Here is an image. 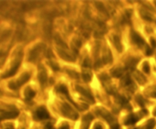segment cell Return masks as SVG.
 Here are the masks:
<instances>
[{
	"label": "cell",
	"instance_id": "29",
	"mask_svg": "<svg viewBox=\"0 0 156 129\" xmlns=\"http://www.w3.org/2000/svg\"><path fill=\"white\" fill-rule=\"evenodd\" d=\"M143 70L146 74H149V72H150V67H149V65L148 62H144L143 66Z\"/></svg>",
	"mask_w": 156,
	"mask_h": 129
},
{
	"label": "cell",
	"instance_id": "15",
	"mask_svg": "<svg viewBox=\"0 0 156 129\" xmlns=\"http://www.w3.org/2000/svg\"><path fill=\"white\" fill-rule=\"evenodd\" d=\"M102 62L103 63H111L112 62V54L111 50L108 48H105L103 50V57H102Z\"/></svg>",
	"mask_w": 156,
	"mask_h": 129
},
{
	"label": "cell",
	"instance_id": "3",
	"mask_svg": "<svg viewBox=\"0 0 156 129\" xmlns=\"http://www.w3.org/2000/svg\"><path fill=\"white\" fill-rule=\"evenodd\" d=\"M44 49H45V45L43 43H40L37 44V46H35L34 48L30 50V53H29L28 60L32 62H36L38 59V58H39L40 55H41V53L44 50Z\"/></svg>",
	"mask_w": 156,
	"mask_h": 129
},
{
	"label": "cell",
	"instance_id": "20",
	"mask_svg": "<svg viewBox=\"0 0 156 129\" xmlns=\"http://www.w3.org/2000/svg\"><path fill=\"white\" fill-rule=\"evenodd\" d=\"M123 73V69L122 68H120V67H117V68H113V69H111V75L114 77H121Z\"/></svg>",
	"mask_w": 156,
	"mask_h": 129
},
{
	"label": "cell",
	"instance_id": "5",
	"mask_svg": "<svg viewBox=\"0 0 156 129\" xmlns=\"http://www.w3.org/2000/svg\"><path fill=\"white\" fill-rule=\"evenodd\" d=\"M38 79L42 87H45L48 82V77H47V70L43 65H40L38 66Z\"/></svg>",
	"mask_w": 156,
	"mask_h": 129
},
{
	"label": "cell",
	"instance_id": "2",
	"mask_svg": "<svg viewBox=\"0 0 156 129\" xmlns=\"http://www.w3.org/2000/svg\"><path fill=\"white\" fill-rule=\"evenodd\" d=\"M30 78V74H29V73L27 72L24 73V74H22L21 76H20V77L16 80V81H11L10 83H9V88L12 90L18 89V87L22 86L24 83H25L26 82L28 81Z\"/></svg>",
	"mask_w": 156,
	"mask_h": 129
},
{
	"label": "cell",
	"instance_id": "16",
	"mask_svg": "<svg viewBox=\"0 0 156 129\" xmlns=\"http://www.w3.org/2000/svg\"><path fill=\"white\" fill-rule=\"evenodd\" d=\"M140 61V59H136L134 57L128 58L126 61V66L129 69H133L136 66L137 63Z\"/></svg>",
	"mask_w": 156,
	"mask_h": 129
},
{
	"label": "cell",
	"instance_id": "31",
	"mask_svg": "<svg viewBox=\"0 0 156 129\" xmlns=\"http://www.w3.org/2000/svg\"><path fill=\"white\" fill-rule=\"evenodd\" d=\"M150 42H151V45L153 48H156V40L154 38H151L150 39Z\"/></svg>",
	"mask_w": 156,
	"mask_h": 129
},
{
	"label": "cell",
	"instance_id": "19",
	"mask_svg": "<svg viewBox=\"0 0 156 129\" xmlns=\"http://www.w3.org/2000/svg\"><path fill=\"white\" fill-rule=\"evenodd\" d=\"M35 95H36V92L30 87H27L24 90V97H25L26 100H30L35 97Z\"/></svg>",
	"mask_w": 156,
	"mask_h": 129
},
{
	"label": "cell",
	"instance_id": "17",
	"mask_svg": "<svg viewBox=\"0 0 156 129\" xmlns=\"http://www.w3.org/2000/svg\"><path fill=\"white\" fill-rule=\"evenodd\" d=\"M93 116L91 114H88L85 116H84L83 120H82V129H88L89 127V124L91 123V121H92Z\"/></svg>",
	"mask_w": 156,
	"mask_h": 129
},
{
	"label": "cell",
	"instance_id": "35",
	"mask_svg": "<svg viewBox=\"0 0 156 129\" xmlns=\"http://www.w3.org/2000/svg\"><path fill=\"white\" fill-rule=\"evenodd\" d=\"M111 129H120V126H119L118 124H114V125L111 126Z\"/></svg>",
	"mask_w": 156,
	"mask_h": 129
},
{
	"label": "cell",
	"instance_id": "6",
	"mask_svg": "<svg viewBox=\"0 0 156 129\" xmlns=\"http://www.w3.org/2000/svg\"><path fill=\"white\" fill-rule=\"evenodd\" d=\"M50 117V114H49L48 110L45 106H41L37 110L35 111L34 113V118L37 121H40V120H44L47 119Z\"/></svg>",
	"mask_w": 156,
	"mask_h": 129
},
{
	"label": "cell",
	"instance_id": "33",
	"mask_svg": "<svg viewBox=\"0 0 156 129\" xmlns=\"http://www.w3.org/2000/svg\"><path fill=\"white\" fill-rule=\"evenodd\" d=\"M44 129H54V127H53V126L50 123H48L47 124H46L45 127H44Z\"/></svg>",
	"mask_w": 156,
	"mask_h": 129
},
{
	"label": "cell",
	"instance_id": "18",
	"mask_svg": "<svg viewBox=\"0 0 156 129\" xmlns=\"http://www.w3.org/2000/svg\"><path fill=\"white\" fill-rule=\"evenodd\" d=\"M112 41L114 45L115 46V47L117 48V49L118 50L120 53H121L122 50H123V46H122L121 42H120V37H119L118 36H117V35H114V36H113Z\"/></svg>",
	"mask_w": 156,
	"mask_h": 129
},
{
	"label": "cell",
	"instance_id": "1",
	"mask_svg": "<svg viewBox=\"0 0 156 129\" xmlns=\"http://www.w3.org/2000/svg\"><path fill=\"white\" fill-rule=\"evenodd\" d=\"M148 115V111L146 109H143V110L140 111V112H136V113H133L130 115H128L124 121V124L126 125H129V124H135L136 122L140 120V118H142L143 117L146 116Z\"/></svg>",
	"mask_w": 156,
	"mask_h": 129
},
{
	"label": "cell",
	"instance_id": "12",
	"mask_svg": "<svg viewBox=\"0 0 156 129\" xmlns=\"http://www.w3.org/2000/svg\"><path fill=\"white\" fill-rule=\"evenodd\" d=\"M76 90H77L78 92L82 94V95L83 96V97H85L86 100H88L90 103H94V97H93L91 93L90 92L89 90L86 89V88H85V87H82L79 86V85H76Z\"/></svg>",
	"mask_w": 156,
	"mask_h": 129
},
{
	"label": "cell",
	"instance_id": "38",
	"mask_svg": "<svg viewBox=\"0 0 156 129\" xmlns=\"http://www.w3.org/2000/svg\"><path fill=\"white\" fill-rule=\"evenodd\" d=\"M153 114L155 115H156V108L155 109V110H154V112H153Z\"/></svg>",
	"mask_w": 156,
	"mask_h": 129
},
{
	"label": "cell",
	"instance_id": "9",
	"mask_svg": "<svg viewBox=\"0 0 156 129\" xmlns=\"http://www.w3.org/2000/svg\"><path fill=\"white\" fill-rule=\"evenodd\" d=\"M99 79L101 80V81L102 82L104 85L108 84V86L106 87V90L108 91V93H113L115 92V89H114V87L111 84V80L110 79L109 76L107 74H102L99 76Z\"/></svg>",
	"mask_w": 156,
	"mask_h": 129
},
{
	"label": "cell",
	"instance_id": "21",
	"mask_svg": "<svg viewBox=\"0 0 156 129\" xmlns=\"http://www.w3.org/2000/svg\"><path fill=\"white\" fill-rule=\"evenodd\" d=\"M82 77L85 81L89 82L91 80V72L88 68H85V69H83L82 71Z\"/></svg>",
	"mask_w": 156,
	"mask_h": 129
},
{
	"label": "cell",
	"instance_id": "14",
	"mask_svg": "<svg viewBox=\"0 0 156 129\" xmlns=\"http://www.w3.org/2000/svg\"><path fill=\"white\" fill-rule=\"evenodd\" d=\"M57 52L58 54H59L64 60L69 61V62H75V60H76L74 56H73V55L70 54L68 52H66L65 50L62 49V48H60V49L57 48Z\"/></svg>",
	"mask_w": 156,
	"mask_h": 129
},
{
	"label": "cell",
	"instance_id": "24",
	"mask_svg": "<svg viewBox=\"0 0 156 129\" xmlns=\"http://www.w3.org/2000/svg\"><path fill=\"white\" fill-rule=\"evenodd\" d=\"M140 14H141V16L143 19L146 20V21H152V16H151V15L147 12V11L144 10V9H142V10L140 11Z\"/></svg>",
	"mask_w": 156,
	"mask_h": 129
},
{
	"label": "cell",
	"instance_id": "8",
	"mask_svg": "<svg viewBox=\"0 0 156 129\" xmlns=\"http://www.w3.org/2000/svg\"><path fill=\"white\" fill-rule=\"evenodd\" d=\"M56 90L57 91L58 93H60L64 94V96H65V97H66V99L69 100V101L70 102V103H73V105H74V106H76V107L77 108V109H80V107H79V106H78V105L76 104V103H75L74 100H73V99H72L71 97H70L69 93L68 88H67V87L66 86V85H64V84H59V85H58V86H56Z\"/></svg>",
	"mask_w": 156,
	"mask_h": 129
},
{
	"label": "cell",
	"instance_id": "22",
	"mask_svg": "<svg viewBox=\"0 0 156 129\" xmlns=\"http://www.w3.org/2000/svg\"><path fill=\"white\" fill-rule=\"evenodd\" d=\"M155 125V119H150L146 122L145 126L143 127H139V128L136 129H152Z\"/></svg>",
	"mask_w": 156,
	"mask_h": 129
},
{
	"label": "cell",
	"instance_id": "28",
	"mask_svg": "<svg viewBox=\"0 0 156 129\" xmlns=\"http://www.w3.org/2000/svg\"><path fill=\"white\" fill-rule=\"evenodd\" d=\"M48 64H49V65L51 67L52 69L54 70V71H59V65H58L57 63H56V62H55L54 61L50 60L48 62Z\"/></svg>",
	"mask_w": 156,
	"mask_h": 129
},
{
	"label": "cell",
	"instance_id": "36",
	"mask_svg": "<svg viewBox=\"0 0 156 129\" xmlns=\"http://www.w3.org/2000/svg\"><path fill=\"white\" fill-rule=\"evenodd\" d=\"M94 129H103V127H102V126L100 124H96L94 125Z\"/></svg>",
	"mask_w": 156,
	"mask_h": 129
},
{
	"label": "cell",
	"instance_id": "26",
	"mask_svg": "<svg viewBox=\"0 0 156 129\" xmlns=\"http://www.w3.org/2000/svg\"><path fill=\"white\" fill-rule=\"evenodd\" d=\"M146 93L148 94V96H149V97L156 98V86L150 87Z\"/></svg>",
	"mask_w": 156,
	"mask_h": 129
},
{
	"label": "cell",
	"instance_id": "13",
	"mask_svg": "<svg viewBox=\"0 0 156 129\" xmlns=\"http://www.w3.org/2000/svg\"><path fill=\"white\" fill-rule=\"evenodd\" d=\"M97 112H98V115H100L101 116L103 117V118H105V119H106L107 121L110 123V124H111V126L114 125V124H117V123H115V118H114V117H113L112 115L110 114V112H108L106 109H98Z\"/></svg>",
	"mask_w": 156,
	"mask_h": 129
},
{
	"label": "cell",
	"instance_id": "7",
	"mask_svg": "<svg viewBox=\"0 0 156 129\" xmlns=\"http://www.w3.org/2000/svg\"><path fill=\"white\" fill-rule=\"evenodd\" d=\"M131 39H132L133 42L135 44H136L139 47H140L141 49L144 48L145 51H146V49L149 47L146 45V42H145L144 39H143L139 33H137L136 32L132 31V33H131Z\"/></svg>",
	"mask_w": 156,
	"mask_h": 129
},
{
	"label": "cell",
	"instance_id": "27",
	"mask_svg": "<svg viewBox=\"0 0 156 129\" xmlns=\"http://www.w3.org/2000/svg\"><path fill=\"white\" fill-rule=\"evenodd\" d=\"M66 72L68 73V74L70 76V77H73V78L78 79L79 77V74H78V73L76 72V71H74V70H69V69H67L66 70Z\"/></svg>",
	"mask_w": 156,
	"mask_h": 129
},
{
	"label": "cell",
	"instance_id": "39",
	"mask_svg": "<svg viewBox=\"0 0 156 129\" xmlns=\"http://www.w3.org/2000/svg\"><path fill=\"white\" fill-rule=\"evenodd\" d=\"M155 5H156V1H155Z\"/></svg>",
	"mask_w": 156,
	"mask_h": 129
},
{
	"label": "cell",
	"instance_id": "34",
	"mask_svg": "<svg viewBox=\"0 0 156 129\" xmlns=\"http://www.w3.org/2000/svg\"><path fill=\"white\" fill-rule=\"evenodd\" d=\"M59 129H69V126L68 124H64Z\"/></svg>",
	"mask_w": 156,
	"mask_h": 129
},
{
	"label": "cell",
	"instance_id": "11",
	"mask_svg": "<svg viewBox=\"0 0 156 129\" xmlns=\"http://www.w3.org/2000/svg\"><path fill=\"white\" fill-rule=\"evenodd\" d=\"M120 85L122 87H124L127 88L129 90L132 91V92H134L136 89L135 84L133 82L132 79H131L130 76L128 74V75H126L125 77H123L122 78L121 81H120Z\"/></svg>",
	"mask_w": 156,
	"mask_h": 129
},
{
	"label": "cell",
	"instance_id": "25",
	"mask_svg": "<svg viewBox=\"0 0 156 129\" xmlns=\"http://www.w3.org/2000/svg\"><path fill=\"white\" fill-rule=\"evenodd\" d=\"M136 101L137 103H138L140 106H142V107H143L146 103V100H145L141 95L136 96Z\"/></svg>",
	"mask_w": 156,
	"mask_h": 129
},
{
	"label": "cell",
	"instance_id": "37",
	"mask_svg": "<svg viewBox=\"0 0 156 129\" xmlns=\"http://www.w3.org/2000/svg\"><path fill=\"white\" fill-rule=\"evenodd\" d=\"M5 129H14V127L12 125H7L6 126Z\"/></svg>",
	"mask_w": 156,
	"mask_h": 129
},
{
	"label": "cell",
	"instance_id": "10",
	"mask_svg": "<svg viewBox=\"0 0 156 129\" xmlns=\"http://www.w3.org/2000/svg\"><path fill=\"white\" fill-rule=\"evenodd\" d=\"M21 62V58H18V59H17L15 61V62H14L13 65H12V68H11L10 69L7 71V72H5V74H3L2 75V77H3V78H6V77H11V76L15 75V73L17 72V70H18V68H19Z\"/></svg>",
	"mask_w": 156,
	"mask_h": 129
},
{
	"label": "cell",
	"instance_id": "23",
	"mask_svg": "<svg viewBox=\"0 0 156 129\" xmlns=\"http://www.w3.org/2000/svg\"><path fill=\"white\" fill-rule=\"evenodd\" d=\"M134 76H135V77L136 78V80H138V81L140 82L141 84H143V83L146 81V77H145L144 76L141 74V73L139 72V71H135V73H134Z\"/></svg>",
	"mask_w": 156,
	"mask_h": 129
},
{
	"label": "cell",
	"instance_id": "4",
	"mask_svg": "<svg viewBox=\"0 0 156 129\" xmlns=\"http://www.w3.org/2000/svg\"><path fill=\"white\" fill-rule=\"evenodd\" d=\"M61 112L65 117L69 118L71 119L76 120L79 118V115L73 109V108L69 106L67 103H62V106L60 108Z\"/></svg>",
	"mask_w": 156,
	"mask_h": 129
},
{
	"label": "cell",
	"instance_id": "30",
	"mask_svg": "<svg viewBox=\"0 0 156 129\" xmlns=\"http://www.w3.org/2000/svg\"><path fill=\"white\" fill-rule=\"evenodd\" d=\"M145 53H146V56H152V49L150 48V47H148L147 49H146V50L145 51Z\"/></svg>",
	"mask_w": 156,
	"mask_h": 129
},
{
	"label": "cell",
	"instance_id": "32",
	"mask_svg": "<svg viewBox=\"0 0 156 129\" xmlns=\"http://www.w3.org/2000/svg\"><path fill=\"white\" fill-rule=\"evenodd\" d=\"M47 58L50 59H51V58L54 57V56H53V53H52L51 50H49V52L47 53Z\"/></svg>",
	"mask_w": 156,
	"mask_h": 129
}]
</instances>
